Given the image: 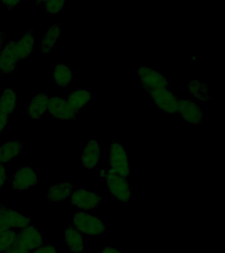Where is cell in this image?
I'll return each instance as SVG.
<instances>
[{"instance_id": "obj_2", "label": "cell", "mask_w": 225, "mask_h": 253, "mask_svg": "<svg viewBox=\"0 0 225 253\" xmlns=\"http://www.w3.org/2000/svg\"><path fill=\"white\" fill-rule=\"evenodd\" d=\"M109 169L122 177L128 178L131 175V165L128 160V152L123 144L117 140H112L108 148Z\"/></svg>"}, {"instance_id": "obj_32", "label": "cell", "mask_w": 225, "mask_h": 253, "mask_svg": "<svg viewBox=\"0 0 225 253\" xmlns=\"http://www.w3.org/2000/svg\"><path fill=\"white\" fill-rule=\"evenodd\" d=\"M5 40V35L4 32L2 31H0V51L1 50V49L3 47V45H4Z\"/></svg>"}, {"instance_id": "obj_31", "label": "cell", "mask_w": 225, "mask_h": 253, "mask_svg": "<svg viewBox=\"0 0 225 253\" xmlns=\"http://www.w3.org/2000/svg\"><path fill=\"white\" fill-rule=\"evenodd\" d=\"M100 253H122V252L114 247H105L102 249Z\"/></svg>"}, {"instance_id": "obj_5", "label": "cell", "mask_w": 225, "mask_h": 253, "mask_svg": "<svg viewBox=\"0 0 225 253\" xmlns=\"http://www.w3.org/2000/svg\"><path fill=\"white\" fill-rule=\"evenodd\" d=\"M102 203V197L96 192L80 188L73 192L70 203L80 211H91L97 209Z\"/></svg>"}, {"instance_id": "obj_17", "label": "cell", "mask_w": 225, "mask_h": 253, "mask_svg": "<svg viewBox=\"0 0 225 253\" xmlns=\"http://www.w3.org/2000/svg\"><path fill=\"white\" fill-rule=\"evenodd\" d=\"M65 241L69 250L73 253H82L85 250L83 235L73 225H69L65 229Z\"/></svg>"}, {"instance_id": "obj_25", "label": "cell", "mask_w": 225, "mask_h": 253, "mask_svg": "<svg viewBox=\"0 0 225 253\" xmlns=\"http://www.w3.org/2000/svg\"><path fill=\"white\" fill-rule=\"evenodd\" d=\"M44 3L46 11L49 14L56 15L64 10L66 1H61V0H52V1H45Z\"/></svg>"}, {"instance_id": "obj_1", "label": "cell", "mask_w": 225, "mask_h": 253, "mask_svg": "<svg viewBox=\"0 0 225 253\" xmlns=\"http://www.w3.org/2000/svg\"><path fill=\"white\" fill-rule=\"evenodd\" d=\"M73 226L88 236H100L106 231V225L101 218L83 211L74 213Z\"/></svg>"}, {"instance_id": "obj_34", "label": "cell", "mask_w": 225, "mask_h": 253, "mask_svg": "<svg viewBox=\"0 0 225 253\" xmlns=\"http://www.w3.org/2000/svg\"><path fill=\"white\" fill-rule=\"evenodd\" d=\"M2 205H1V204H0V208H1V207H2Z\"/></svg>"}, {"instance_id": "obj_27", "label": "cell", "mask_w": 225, "mask_h": 253, "mask_svg": "<svg viewBox=\"0 0 225 253\" xmlns=\"http://www.w3.org/2000/svg\"><path fill=\"white\" fill-rule=\"evenodd\" d=\"M9 116L0 112V133H1L8 126Z\"/></svg>"}, {"instance_id": "obj_30", "label": "cell", "mask_w": 225, "mask_h": 253, "mask_svg": "<svg viewBox=\"0 0 225 253\" xmlns=\"http://www.w3.org/2000/svg\"><path fill=\"white\" fill-rule=\"evenodd\" d=\"M3 253H31V252L15 245L14 247H11L10 249Z\"/></svg>"}, {"instance_id": "obj_21", "label": "cell", "mask_w": 225, "mask_h": 253, "mask_svg": "<svg viewBox=\"0 0 225 253\" xmlns=\"http://www.w3.org/2000/svg\"><path fill=\"white\" fill-rule=\"evenodd\" d=\"M92 95L86 89H76L73 90L66 98L71 108L79 112L91 101Z\"/></svg>"}, {"instance_id": "obj_19", "label": "cell", "mask_w": 225, "mask_h": 253, "mask_svg": "<svg viewBox=\"0 0 225 253\" xmlns=\"http://www.w3.org/2000/svg\"><path fill=\"white\" fill-rule=\"evenodd\" d=\"M15 46L19 59H26L30 56L35 47V35L33 30H29L23 34L22 37L16 41Z\"/></svg>"}, {"instance_id": "obj_14", "label": "cell", "mask_w": 225, "mask_h": 253, "mask_svg": "<svg viewBox=\"0 0 225 253\" xmlns=\"http://www.w3.org/2000/svg\"><path fill=\"white\" fill-rule=\"evenodd\" d=\"M48 95L39 93L35 95L27 107V116L33 120H39L48 112L49 101Z\"/></svg>"}, {"instance_id": "obj_3", "label": "cell", "mask_w": 225, "mask_h": 253, "mask_svg": "<svg viewBox=\"0 0 225 253\" xmlns=\"http://www.w3.org/2000/svg\"><path fill=\"white\" fill-rule=\"evenodd\" d=\"M108 191L116 201L120 203H128L132 200V188L127 178L122 177L112 170H106L104 179Z\"/></svg>"}, {"instance_id": "obj_16", "label": "cell", "mask_w": 225, "mask_h": 253, "mask_svg": "<svg viewBox=\"0 0 225 253\" xmlns=\"http://www.w3.org/2000/svg\"><path fill=\"white\" fill-rule=\"evenodd\" d=\"M74 192V185L71 182H62L49 187L47 198L49 202L56 203L66 201Z\"/></svg>"}, {"instance_id": "obj_6", "label": "cell", "mask_w": 225, "mask_h": 253, "mask_svg": "<svg viewBox=\"0 0 225 253\" xmlns=\"http://www.w3.org/2000/svg\"><path fill=\"white\" fill-rule=\"evenodd\" d=\"M154 104L166 114H178L179 98L169 88L156 89L146 92Z\"/></svg>"}, {"instance_id": "obj_12", "label": "cell", "mask_w": 225, "mask_h": 253, "mask_svg": "<svg viewBox=\"0 0 225 253\" xmlns=\"http://www.w3.org/2000/svg\"><path fill=\"white\" fill-rule=\"evenodd\" d=\"M178 114L191 125H200L204 118L203 110L193 101L187 98L179 99Z\"/></svg>"}, {"instance_id": "obj_26", "label": "cell", "mask_w": 225, "mask_h": 253, "mask_svg": "<svg viewBox=\"0 0 225 253\" xmlns=\"http://www.w3.org/2000/svg\"><path fill=\"white\" fill-rule=\"evenodd\" d=\"M31 253H56V248L54 245L45 244L35 249Z\"/></svg>"}, {"instance_id": "obj_8", "label": "cell", "mask_w": 225, "mask_h": 253, "mask_svg": "<svg viewBox=\"0 0 225 253\" xmlns=\"http://www.w3.org/2000/svg\"><path fill=\"white\" fill-rule=\"evenodd\" d=\"M44 243V235L35 226H28L20 229L17 233L15 246L32 252L42 246Z\"/></svg>"}, {"instance_id": "obj_20", "label": "cell", "mask_w": 225, "mask_h": 253, "mask_svg": "<svg viewBox=\"0 0 225 253\" xmlns=\"http://www.w3.org/2000/svg\"><path fill=\"white\" fill-rule=\"evenodd\" d=\"M17 94L13 89L5 88L0 96V112L7 116L13 114L17 108Z\"/></svg>"}, {"instance_id": "obj_28", "label": "cell", "mask_w": 225, "mask_h": 253, "mask_svg": "<svg viewBox=\"0 0 225 253\" xmlns=\"http://www.w3.org/2000/svg\"><path fill=\"white\" fill-rule=\"evenodd\" d=\"M7 171L3 164H0V189L4 185L7 180Z\"/></svg>"}, {"instance_id": "obj_13", "label": "cell", "mask_w": 225, "mask_h": 253, "mask_svg": "<svg viewBox=\"0 0 225 253\" xmlns=\"http://www.w3.org/2000/svg\"><path fill=\"white\" fill-rule=\"evenodd\" d=\"M101 148L96 140L90 139L87 142L81 156L82 166L87 169H92L96 167L101 158Z\"/></svg>"}, {"instance_id": "obj_22", "label": "cell", "mask_w": 225, "mask_h": 253, "mask_svg": "<svg viewBox=\"0 0 225 253\" xmlns=\"http://www.w3.org/2000/svg\"><path fill=\"white\" fill-rule=\"evenodd\" d=\"M52 76L57 86L66 88L72 82L73 71L68 65L58 64L53 69Z\"/></svg>"}, {"instance_id": "obj_4", "label": "cell", "mask_w": 225, "mask_h": 253, "mask_svg": "<svg viewBox=\"0 0 225 253\" xmlns=\"http://www.w3.org/2000/svg\"><path fill=\"white\" fill-rule=\"evenodd\" d=\"M137 74L141 86L147 91L156 89L169 88V79L164 76L163 73L153 67L141 65L137 69Z\"/></svg>"}, {"instance_id": "obj_15", "label": "cell", "mask_w": 225, "mask_h": 253, "mask_svg": "<svg viewBox=\"0 0 225 253\" xmlns=\"http://www.w3.org/2000/svg\"><path fill=\"white\" fill-rule=\"evenodd\" d=\"M61 27L60 24L51 25L46 33L41 40L40 49L42 54H49L56 47V43L60 39Z\"/></svg>"}, {"instance_id": "obj_33", "label": "cell", "mask_w": 225, "mask_h": 253, "mask_svg": "<svg viewBox=\"0 0 225 253\" xmlns=\"http://www.w3.org/2000/svg\"><path fill=\"white\" fill-rule=\"evenodd\" d=\"M106 174V170H104V169L100 170V171L99 172V175L100 176V177H101L102 178V179H104V178H105Z\"/></svg>"}, {"instance_id": "obj_7", "label": "cell", "mask_w": 225, "mask_h": 253, "mask_svg": "<svg viewBox=\"0 0 225 253\" xmlns=\"http://www.w3.org/2000/svg\"><path fill=\"white\" fill-rule=\"evenodd\" d=\"M31 225V221L27 215L7 209L5 206L0 208V232L7 229H22Z\"/></svg>"}, {"instance_id": "obj_18", "label": "cell", "mask_w": 225, "mask_h": 253, "mask_svg": "<svg viewBox=\"0 0 225 253\" xmlns=\"http://www.w3.org/2000/svg\"><path fill=\"white\" fill-rule=\"evenodd\" d=\"M22 142L7 140L0 146V164H7L22 153Z\"/></svg>"}, {"instance_id": "obj_9", "label": "cell", "mask_w": 225, "mask_h": 253, "mask_svg": "<svg viewBox=\"0 0 225 253\" xmlns=\"http://www.w3.org/2000/svg\"><path fill=\"white\" fill-rule=\"evenodd\" d=\"M38 174L30 166H22L15 170L13 173L11 186L17 191L31 189L38 183Z\"/></svg>"}, {"instance_id": "obj_29", "label": "cell", "mask_w": 225, "mask_h": 253, "mask_svg": "<svg viewBox=\"0 0 225 253\" xmlns=\"http://www.w3.org/2000/svg\"><path fill=\"white\" fill-rule=\"evenodd\" d=\"M2 2L5 5V7L8 9H11L17 7L21 3V1H13V0H6V1H3Z\"/></svg>"}, {"instance_id": "obj_10", "label": "cell", "mask_w": 225, "mask_h": 253, "mask_svg": "<svg viewBox=\"0 0 225 253\" xmlns=\"http://www.w3.org/2000/svg\"><path fill=\"white\" fill-rule=\"evenodd\" d=\"M16 41L11 40L0 51V75H9L16 69L19 59L17 55Z\"/></svg>"}, {"instance_id": "obj_23", "label": "cell", "mask_w": 225, "mask_h": 253, "mask_svg": "<svg viewBox=\"0 0 225 253\" xmlns=\"http://www.w3.org/2000/svg\"><path fill=\"white\" fill-rule=\"evenodd\" d=\"M187 88L189 94L197 101L204 102L210 99V97L208 96V86L197 79L187 83Z\"/></svg>"}, {"instance_id": "obj_11", "label": "cell", "mask_w": 225, "mask_h": 253, "mask_svg": "<svg viewBox=\"0 0 225 253\" xmlns=\"http://www.w3.org/2000/svg\"><path fill=\"white\" fill-rule=\"evenodd\" d=\"M52 118L62 121L74 120L78 112L71 108L66 98L53 97L49 99L48 112Z\"/></svg>"}, {"instance_id": "obj_24", "label": "cell", "mask_w": 225, "mask_h": 253, "mask_svg": "<svg viewBox=\"0 0 225 253\" xmlns=\"http://www.w3.org/2000/svg\"><path fill=\"white\" fill-rule=\"evenodd\" d=\"M17 232L14 229L0 232V253H3L14 247L16 243Z\"/></svg>"}]
</instances>
